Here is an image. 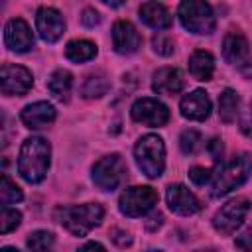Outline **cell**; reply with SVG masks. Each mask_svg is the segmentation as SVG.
<instances>
[{
	"mask_svg": "<svg viewBox=\"0 0 252 252\" xmlns=\"http://www.w3.org/2000/svg\"><path fill=\"white\" fill-rule=\"evenodd\" d=\"M49 156L51 148L45 138L32 136L24 140L18 156V173L28 181V183H39L47 175L49 169Z\"/></svg>",
	"mask_w": 252,
	"mask_h": 252,
	"instance_id": "obj_1",
	"label": "cell"
},
{
	"mask_svg": "<svg viewBox=\"0 0 252 252\" xmlns=\"http://www.w3.org/2000/svg\"><path fill=\"white\" fill-rule=\"evenodd\" d=\"M59 222L73 234V236H85L94 226L100 224L104 217V209L98 203H85V205H73L63 207L57 211Z\"/></svg>",
	"mask_w": 252,
	"mask_h": 252,
	"instance_id": "obj_2",
	"label": "cell"
},
{
	"mask_svg": "<svg viewBox=\"0 0 252 252\" xmlns=\"http://www.w3.org/2000/svg\"><path fill=\"white\" fill-rule=\"evenodd\" d=\"M252 173V156L250 154H238L230 158L215 175V181L211 185L213 197H222L230 193L232 189L240 187Z\"/></svg>",
	"mask_w": 252,
	"mask_h": 252,
	"instance_id": "obj_3",
	"label": "cell"
},
{
	"mask_svg": "<svg viewBox=\"0 0 252 252\" xmlns=\"http://www.w3.org/2000/svg\"><path fill=\"white\" fill-rule=\"evenodd\" d=\"M134 158L138 167L142 169L144 175L156 179L163 173L165 167V146L163 140L156 134H146L138 140L134 146Z\"/></svg>",
	"mask_w": 252,
	"mask_h": 252,
	"instance_id": "obj_4",
	"label": "cell"
},
{
	"mask_svg": "<svg viewBox=\"0 0 252 252\" xmlns=\"http://www.w3.org/2000/svg\"><path fill=\"white\" fill-rule=\"evenodd\" d=\"M179 20L183 28L197 35H209L215 30V14L207 2L187 0L179 4Z\"/></svg>",
	"mask_w": 252,
	"mask_h": 252,
	"instance_id": "obj_5",
	"label": "cell"
},
{
	"mask_svg": "<svg viewBox=\"0 0 252 252\" xmlns=\"http://www.w3.org/2000/svg\"><path fill=\"white\" fill-rule=\"evenodd\" d=\"M126 177V163L118 154L100 158L93 165V183L102 191L116 189Z\"/></svg>",
	"mask_w": 252,
	"mask_h": 252,
	"instance_id": "obj_6",
	"label": "cell"
},
{
	"mask_svg": "<svg viewBox=\"0 0 252 252\" xmlns=\"http://www.w3.org/2000/svg\"><path fill=\"white\" fill-rule=\"evenodd\" d=\"M158 203V193L148 185H136L124 189V193L118 199V209L126 217H142L154 209Z\"/></svg>",
	"mask_w": 252,
	"mask_h": 252,
	"instance_id": "obj_7",
	"label": "cell"
},
{
	"mask_svg": "<svg viewBox=\"0 0 252 252\" xmlns=\"http://www.w3.org/2000/svg\"><path fill=\"white\" fill-rule=\"evenodd\" d=\"M250 211V201L246 197H236V199H230L228 203H224L213 217V226L217 232L220 234H232L246 219Z\"/></svg>",
	"mask_w": 252,
	"mask_h": 252,
	"instance_id": "obj_8",
	"label": "cell"
},
{
	"mask_svg": "<svg viewBox=\"0 0 252 252\" xmlns=\"http://www.w3.org/2000/svg\"><path fill=\"white\" fill-rule=\"evenodd\" d=\"M2 94L6 96H24L33 87V77L26 67L4 63L0 69Z\"/></svg>",
	"mask_w": 252,
	"mask_h": 252,
	"instance_id": "obj_9",
	"label": "cell"
},
{
	"mask_svg": "<svg viewBox=\"0 0 252 252\" xmlns=\"http://www.w3.org/2000/svg\"><path fill=\"white\" fill-rule=\"evenodd\" d=\"M132 118L144 126H163L169 120V110L163 102L144 96L132 104Z\"/></svg>",
	"mask_w": 252,
	"mask_h": 252,
	"instance_id": "obj_10",
	"label": "cell"
},
{
	"mask_svg": "<svg viewBox=\"0 0 252 252\" xmlns=\"http://www.w3.org/2000/svg\"><path fill=\"white\" fill-rule=\"evenodd\" d=\"M35 26H37V32H39V37L47 43H53L57 41L63 32H65V20L63 16L55 10V8H49V6H41L35 14Z\"/></svg>",
	"mask_w": 252,
	"mask_h": 252,
	"instance_id": "obj_11",
	"label": "cell"
},
{
	"mask_svg": "<svg viewBox=\"0 0 252 252\" xmlns=\"http://www.w3.org/2000/svg\"><path fill=\"white\" fill-rule=\"evenodd\" d=\"M4 43L16 53H26L33 47V35L30 26L22 18H12L4 28Z\"/></svg>",
	"mask_w": 252,
	"mask_h": 252,
	"instance_id": "obj_12",
	"label": "cell"
},
{
	"mask_svg": "<svg viewBox=\"0 0 252 252\" xmlns=\"http://www.w3.org/2000/svg\"><path fill=\"white\" fill-rule=\"evenodd\" d=\"M165 199H167V207L175 213V215H181V217H189V215H195L201 205H199V199L181 183H173L167 187V193H165Z\"/></svg>",
	"mask_w": 252,
	"mask_h": 252,
	"instance_id": "obj_13",
	"label": "cell"
},
{
	"mask_svg": "<svg viewBox=\"0 0 252 252\" xmlns=\"http://www.w3.org/2000/svg\"><path fill=\"white\" fill-rule=\"evenodd\" d=\"M112 45H114V49L118 53L130 55V53L140 49L142 37H140V33L136 32V28L128 20H118L112 26Z\"/></svg>",
	"mask_w": 252,
	"mask_h": 252,
	"instance_id": "obj_14",
	"label": "cell"
},
{
	"mask_svg": "<svg viewBox=\"0 0 252 252\" xmlns=\"http://www.w3.org/2000/svg\"><path fill=\"white\" fill-rule=\"evenodd\" d=\"M179 110L185 118L201 122V120L209 118V114H211V98L205 91L197 89V91H193V93H189L181 98Z\"/></svg>",
	"mask_w": 252,
	"mask_h": 252,
	"instance_id": "obj_15",
	"label": "cell"
},
{
	"mask_svg": "<svg viewBox=\"0 0 252 252\" xmlns=\"http://www.w3.org/2000/svg\"><path fill=\"white\" fill-rule=\"evenodd\" d=\"M185 79L179 69L173 67H161L152 77V89L158 94H177L183 91Z\"/></svg>",
	"mask_w": 252,
	"mask_h": 252,
	"instance_id": "obj_16",
	"label": "cell"
},
{
	"mask_svg": "<svg viewBox=\"0 0 252 252\" xmlns=\"http://www.w3.org/2000/svg\"><path fill=\"white\" fill-rule=\"evenodd\" d=\"M22 122L32 128V130H37V128H45L47 124H51L55 120V108L45 102V100H39V102H33V104H28L22 114H20Z\"/></svg>",
	"mask_w": 252,
	"mask_h": 252,
	"instance_id": "obj_17",
	"label": "cell"
},
{
	"mask_svg": "<svg viewBox=\"0 0 252 252\" xmlns=\"http://www.w3.org/2000/svg\"><path fill=\"white\" fill-rule=\"evenodd\" d=\"M248 55V39L242 32L230 30L222 39V57L226 63H244Z\"/></svg>",
	"mask_w": 252,
	"mask_h": 252,
	"instance_id": "obj_18",
	"label": "cell"
},
{
	"mask_svg": "<svg viewBox=\"0 0 252 252\" xmlns=\"http://www.w3.org/2000/svg\"><path fill=\"white\" fill-rule=\"evenodd\" d=\"M140 20L154 30H165L173 22L169 10L159 2H144L140 6Z\"/></svg>",
	"mask_w": 252,
	"mask_h": 252,
	"instance_id": "obj_19",
	"label": "cell"
},
{
	"mask_svg": "<svg viewBox=\"0 0 252 252\" xmlns=\"http://www.w3.org/2000/svg\"><path fill=\"white\" fill-rule=\"evenodd\" d=\"M189 71L197 81H209L215 73V57L209 51H195L189 57Z\"/></svg>",
	"mask_w": 252,
	"mask_h": 252,
	"instance_id": "obj_20",
	"label": "cell"
},
{
	"mask_svg": "<svg viewBox=\"0 0 252 252\" xmlns=\"http://www.w3.org/2000/svg\"><path fill=\"white\" fill-rule=\"evenodd\" d=\"M47 89L49 93L61 100V102H67L69 100V94H71V89H73V75L65 69H57L51 73L49 81H47Z\"/></svg>",
	"mask_w": 252,
	"mask_h": 252,
	"instance_id": "obj_21",
	"label": "cell"
},
{
	"mask_svg": "<svg viewBox=\"0 0 252 252\" xmlns=\"http://www.w3.org/2000/svg\"><path fill=\"white\" fill-rule=\"evenodd\" d=\"M240 112V96L236 94V91L232 89H224L219 96V116L222 122L230 124L236 120Z\"/></svg>",
	"mask_w": 252,
	"mask_h": 252,
	"instance_id": "obj_22",
	"label": "cell"
},
{
	"mask_svg": "<svg viewBox=\"0 0 252 252\" xmlns=\"http://www.w3.org/2000/svg\"><path fill=\"white\" fill-rule=\"evenodd\" d=\"M96 55V45L89 39H73L65 47V57L73 63H85L91 61Z\"/></svg>",
	"mask_w": 252,
	"mask_h": 252,
	"instance_id": "obj_23",
	"label": "cell"
},
{
	"mask_svg": "<svg viewBox=\"0 0 252 252\" xmlns=\"http://www.w3.org/2000/svg\"><path fill=\"white\" fill-rule=\"evenodd\" d=\"M110 89V81L104 73H94V75H89L83 89H81V94L85 98H100L102 94H106Z\"/></svg>",
	"mask_w": 252,
	"mask_h": 252,
	"instance_id": "obj_24",
	"label": "cell"
},
{
	"mask_svg": "<svg viewBox=\"0 0 252 252\" xmlns=\"http://www.w3.org/2000/svg\"><path fill=\"white\" fill-rule=\"evenodd\" d=\"M55 238L49 230H35L28 236V248L32 252H49Z\"/></svg>",
	"mask_w": 252,
	"mask_h": 252,
	"instance_id": "obj_25",
	"label": "cell"
},
{
	"mask_svg": "<svg viewBox=\"0 0 252 252\" xmlns=\"http://www.w3.org/2000/svg\"><path fill=\"white\" fill-rule=\"evenodd\" d=\"M24 199V193L22 189L8 177V175H2V185H0V201L2 205H10V203H18Z\"/></svg>",
	"mask_w": 252,
	"mask_h": 252,
	"instance_id": "obj_26",
	"label": "cell"
},
{
	"mask_svg": "<svg viewBox=\"0 0 252 252\" xmlns=\"http://www.w3.org/2000/svg\"><path fill=\"white\" fill-rule=\"evenodd\" d=\"M201 144H203V138H201V134H199L197 130H193V128L183 130L181 136H179V148H181V152L187 154V156L197 154L199 148H201Z\"/></svg>",
	"mask_w": 252,
	"mask_h": 252,
	"instance_id": "obj_27",
	"label": "cell"
},
{
	"mask_svg": "<svg viewBox=\"0 0 252 252\" xmlns=\"http://www.w3.org/2000/svg\"><path fill=\"white\" fill-rule=\"evenodd\" d=\"M22 220V213L16 211V209H10V207H2V213H0V232L2 234H8L10 230H14Z\"/></svg>",
	"mask_w": 252,
	"mask_h": 252,
	"instance_id": "obj_28",
	"label": "cell"
},
{
	"mask_svg": "<svg viewBox=\"0 0 252 252\" xmlns=\"http://www.w3.org/2000/svg\"><path fill=\"white\" fill-rule=\"evenodd\" d=\"M152 45H154V51L158 53V55H163V57H167V55H171L173 53V41L165 35V33H156L154 37H152Z\"/></svg>",
	"mask_w": 252,
	"mask_h": 252,
	"instance_id": "obj_29",
	"label": "cell"
},
{
	"mask_svg": "<svg viewBox=\"0 0 252 252\" xmlns=\"http://www.w3.org/2000/svg\"><path fill=\"white\" fill-rule=\"evenodd\" d=\"M213 175H215V171L209 169V167H199V165H195V167L189 169V179H191L195 185H205V183H209V179H211Z\"/></svg>",
	"mask_w": 252,
	"mask_h": 252,
	"instance_id": "obj_30",
	"label": "cell"
},
{
	"mask_svg": "<svg viewBox=\"0 0 252 252\" xmlns=\"http://www.w3.org/2000/svg\"><path fill=\"white\" fill-rule=\"evenodd\" d=\"M110 238H112V242H114L116 246H120V248H126V246L132 244V234L126 232V230H122V228H114V230L110 232Z\"/></svg>",
	"mask_w": 252,
	"mask_h": 252,
	"instance_id": "obj_31",
	"label": "cell"
},
{
	"mask_svg": "<svg viewBox=\"0 0 252 252\" xmlns=\"http://www.w3.org/2000/svg\"><path fill=\"white\" fill-rule=\"evenodd\" d=\"M81 22L87 26V28H94L100 24V14L94 10V8H85L83 10V16H81Z\"/></svg>",
	"mask_w": 252,
	"mask_h": 252,
	"instance_id": "obj_32",
	"label": "cell"
},
{
	"mask_svg": "<svg viewBox=\"0 0 252 252\" xmlns=\"http://www.w3.org/2000/svg\"><path fill=\"white\" fill-rule=\"evenodd\" d=\"M236 248L242 252H252V228H248L246 232H242L236 240H234Z\"/></svg>",
	"mask_w": 252,
	"mask_h": 252,
	"instance_id": "obj_33",
	"label": "cell"
},
{
	"mask_svg": "<svg viewBox=\"0 0 252 252\" xmlns=\"http://www.w3.org/2000/svg\"><path fill=\"white\" fill-rule=\"evenodd\" d=\"M209 152H211V156H213V159H215L217 163L222 159V144H220L219 138H213V140L209 142Z\"/></svg>",
	"mask_w": 252,
	"mask_h": 252,
	"instance_id": "obj_34",
	"label": "cell"
},
{
	"mask_svg": "<svg viewBox=\"0 0 252 252\" xmlns=\"http://www.w3.org/2000/svg\"><path fill=\"white\" fill-rule=\"evenodd\" d=\"M240 130H242V134H244L246 138L252 140V112H248V114L242 116V120H240Z\"/></svg>",
	"mask_w": 252,
	"mask_h": 252,
	"instance_id": "obj_35",
	"label": "cell"
},
{
	"mask_svg": "<svg viewBox=\"0 0 252 252\" xmlns=\"http://www.w3.org/2000/svg\"><path fill=\"white\" fill-rule=\"evenodd\" d=\"M79 252H106V248L100 242H87L79 248Z\"/></svg>",
	"mask_w": 252,
	"mask_h": 252,
	"instance_id": "obj_36",
	"label": "cell"
},
{
	"mask_svg": "<svg viewBox=\"0 0 252 252\" xmlns=\"http://www.w3.org/2000/svg\"><path fill=\"white\" fill-rule=\"evenodd\" d=\"M240 73H242L246 79H252V57L246 59V61L240 65Z\"/></svg>",
	"mask_w": 252,
	"mask_h": 252,
	"instance_id": "obj_37",
	"label": "cell"
},
{
	"mask_svg": "<svg viewBox=\"0 0 252 252\" xmlns=\"http://www.w3.org/2000/svg\"><path fill=\"white\" fill-rule=\"evenodd\" d=\"M0 252H20V250L18 248H12V246H4Z\"/></svg>",
	"mask_w": 252,
	"mask_h": 252,
	"instance_id": "obj_38",
	"label": "cell"
},
{
	"mask_svg": "<svg viewBox=\"0 0 252 252\" xmlns=\"http://www.w3.org/2000/svg\"><path fill=\"white\" fill-rule=\"evenodd\" d=\"M197 252H211V250H197Z\"/></svg>",
	"mask_w": 252,
	"mask_h": 252,
	"instance_id": "obj_39",
	"label": "cell"
},
{
	"mask_svg": "<svg viewBox=\"0 0 252 252\" xmlns=\"http://www.w3.org/2000/svg\"><path fill=\"white\" fill-rule=\"evenodd\" d=\"M148 252H161V250H148Z\"/></svg>",
	"mask_w": 252,
	"mask_h": 252,
	"instance_id": "obj_40",
	"label": "cell"
}]
</instances>
